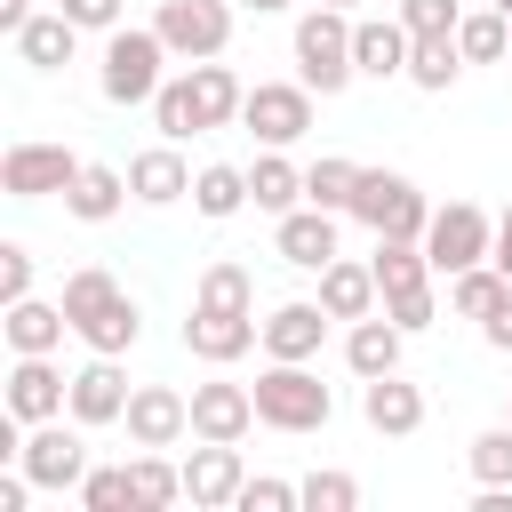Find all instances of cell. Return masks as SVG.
<instances>
[{
  "instance_id": "9a60e30c",
  "label": "cell",
  "mask_w": 512,
  "mask_h": 512,
  "mask_svg": "<svg viewBox=\"0 0 512 512\" xmlns=\"http://www.w3.org/2000/svg\"><path fill=\"white\" fill-rule=\"evenodd\" d=\"M120 424H128V440H136V448H176V440L192 432V400H184V392H168V384H136Z\"/></svg>"
},
{
  "instance_id": "bcb514c9",
  "label": "cell",
  "mask_w": 512,
  "mask_h": 512,
  "mask_svg": "<svg viewBox=\"0 0 512 512\" xmlns=\"http://www.w3.org/2000/svg\"><path fill=\"white\" fill-rule=\"evenodd\" d=\"M488 264H496V272H504V280H512V208H504V216H496V248H488Z\"/></svg>"
},
{
  "instance_id": "83f0119b",
  "label": "cell",
  "mask_w": 512,
  "mask_h": 512,
  "mask_svg": "<svg viewBox=\"0 0 512 512\" xmlns=\"http://www.w3.org/2000/svg\"><path fill=\"white\" fill-rule=\"evenodd\" d=\"M248 200H256L264 216H288V208H304V168H296V160L272 144V152L248 168Z\"/></svg>"
},
{
  "instance_id": "7a4b0ae2",
  "label": "cell",
  "mask_w": 512,
  "mask_h": 512,
  "mask_svg": "<svg viewBox=\"0 0 512 512\" xmlns=\"http://www.w3.org/2000/svg\"><path fill=\"white\" fill-rule=\"evenodd\" d=\"M296 80L312 96H344L360 80V64H352V8H304L296 16Z\"/></svg>"
},
{
  "instance_id": "e0dca14e",
  "label": "cell",
  "mask_w": 512,
  "mask_h": 512,
  "mask_svg": "<svg viewBox=\"0 0 512 512\" xmlns=\"http://www.w3.org/2000/svg\"><path fill=\"white\" fill-rule=\"evenodd\" d=\"M256 424V392L248 384H192V440H248Z\"/></svg>"
},
{
  "instance_id": "4dcf8cb0",
  "label": "cell",
  "mask_w": 512,
  "mask_h": 512,
  "mask_svg": "<svg viewBox=\"0 0 512 512\" xmlns=\"http://www.w3.org/2000/svg\"><path fill=\"white\" fill-rule=\"evenodd\" d=\"M192 208H200V216H216V224H224V216H240V208H248V168L208 160V168L192 176Z\"/></svg>"
},
{
  "instance_id": "60d3db41",
  "label": "cell",
  "mask_w": 512,
  "mask_h": 512,
  "mask_svg": "<svg viewBox=\"0 0 512 512\" xmlns=\"http://www.w3.org/2000/svg\"><path fill=\"white\" fill-rule=\"evenodd\" d=\"M296 504H304V488H296V480H264V472H256V480H240V512H296Z\"/></svg>"
},
{
  "instance_id": "9c48e42d",
  "label": "cell",
  "mask_w": 512,
  "mask_h": 512,
  "mask_svg": "<svg viewBox=\"0 0 512 512\" xmlns=\"http://www.w3.org/2000/svg\"><path fill=\"white\" fill-rule=\"evenodd\" d=\"M80 168H88V160H80L72 144H8V152H0V192H8V200H48V192H72Z\"/></svg>"
},
{
  "instance_id": "f6af8a7d",
  "label": "cell",
  "mask_w": 512,
  "mask_h": 512,
  "mask_svg": "<svg viewBox=\"0 0 512 512\" xmlns=\"http://www.w3.org/2000/svg\"><path fill=\"white\" fill-rule=\"evenodd\" d=\"M480 336H488L496 352H512V288H504V304H496V312L480 320Z\"/></svg>"
},
{
  "instance_id": "7402d4cb",
  "label": "cell",
  "mask_w": 512,
  "mask_h": 512,
  "mask_svg": "<svg viewBox=\"0 0 512 512\" xmlns=\"http://www.w3.org/2000/svg\"><path fill=\"white\" fill-rule=\"evenodd\" d=\"M128 192H136L144 208H168V200H184V192H192V168H184V152H176L168 136H160L152 152H136V160H128Z\"/></svg>"
},
{
  "instance_id": "5b68a950",
  "label": "cell",
  "mask_w": 512,
  "mask_h": 512,
  "mask_svg": "<svg viewBox=\"0 0 512 512\" xmlns=\"http://www.w3.org/2000/svg\"><path fill=\"white\" fill-rule=\"evenodd\" d=\"M376 288H384V312L416 336V328H432V256H424V240H376Z\"/></svg>"
},
{
  "instance_id": "d590c367",
  "label": "cell",
  "mask_w": 512,
  "mask_h": 512,
  "mask_svg": "<svg viewBox=\"0 0 512 512\" xmlns=\"http://www.w3.org/2000/svg\"><path fill=\"white\" fill-rule=\"evenodd\" d=\"M352 192H360V160H320V168H304V200H312V208L352 216Z\"/></svg>"
},
{
  "instance_id": "7c38bea8",
  "label": "cell",
  "mask_w": 512,
  "mask_h": 512,
  "mask_svg": "<svg viewBox=\"0 0 512 512\" xmlns=\"http://www.w3.org/2000/svg\"><path fill=\"white\" fill-rule=\"evenodd\" d=\"M264 344V320L256 312H216V304H192V320H184V352L192 360H208V368H232L240 352H256Z\"/></svg>"
},
{
  "instance_id": "ba28073f",
  "label": "cell",
  "mask_w": 512,
  "mask_h": 512,
  "mask_svg": "<svg viewBox=\"0 0 512 512\" xmlns=\"http://www.w3.org/2000/svg\"><path fill=\"white\" fill-rule=\"evenodd\" d=\"M152 32L168 40V56L208 64V56H224V40H232V8H224V0H160Z\"/></svg>"
},
{
  "instance_id": "cb8c5ba5",
  "label": "cell",
  "mask_w": 512,
  "mask_h": 512,
  "mask_svg": "<svg viewBox=\"0 0 512 512\" xmlns=\"http://www.w3.org/2000/svg\"><path fill=\"white\" fill-rule=\"evenodd\" d=\"M128 200H136V192H128V168H104V160H88V168L72 176V192H64V208H72L80 224H112Z\"/></svg>"
},
{
  "instance_id": "f5cc1de1",
  "label": "cell",
  "mask_w": 512,
  "mask_h": 512,
  "mask_svg": "<svg viewBox=\"0 0 512 512\" xmlns=\"http://www.w3.org/2000/svg\"><path fill=\"white\" fill-rule=\"evenodd\" d=\"M504 424H512V416H504Z\"/></svg>"
},
{
  "instance_id": "8fae6325",
  "label": "cell",
  "mask_w": 512,
  "mask_h": 512,
  "mask_svg": "<svg viewBox=\"0 0 512 512\" xmlns=\"http://www.w3.org/2000/svg\"><path fill=\"white\" fill-rule=\"evenodd\" d=\"M240 120H248V136H264V144L288 152V144L312 128V88H304V80H256L248 104H240Z\"/></svg>"
},
{
  "instance_id": "b9f144b4",
  "label": "cell",
  "mask_w": 512,
  "mask_h": 512,
  "mask_svg": "<svg viewBox=\"0 0 512 512\" xmlns=\"http://www.w3.org/2000/svg\"><path fill=\"white\" fill-rule=\"evenodd\" d=\"M400 24L424 40V32H456V24H464V8H456V0H400Z\"/></svg>"
},
{
  "instance_id": "4fadbf2b",
  "label": "cell",
  "mask_w": 512,
  "mask_h": 512,
  "mask_svg": "<svg viewBox=\"0 0 512 512\" xmlns=\"http://www.w3.org/2000/svg\"><path fill=\"white\" fill-rule=\"evenodd\" d=\"M240 480H248L240 440H200V448L184 456V496H192V512H224V504H240Z\"/></svg>"
},
{
  "instance_id": "ab89813d",
  "label": "cell",
  "mask_w": 512,
  "mask_h": 512,
  "mask_svg": "<svg viewBox=\"0 0 512 512\" xmlns=\"http://www.w3.org/2000/svg\"><path fill=\"white\" fill-rule=\"evenodd\" d=\"M296 488H304V512H352L360 504V480L352 472H304Z\"/></svg>"
},
{
  "instance_id": "44dd1931",
  "label": "cell",
  "mask_w": 512,
  "mask_h": 512,
  "mask_svg": "<svg viewBox=\"0 0 512 512\" xmlns=\"http://www.w3.org/2000/svg\"><path fill=\"white\" fill-rule=\"evenodd\" d=\"M400 344H408V328L392 320V312H368V320H352V336H344V368L368 384V376H392L400 368Z\"/></svg>"
},
{
  "instance_id": "7dc6e473",
  "label": "cell",
  "mask_w": 512,
  "mask_h": 512,
  "mask_svg": "<svg viewBox=\"0 0 512 512\" xmlns=\"http://www.w3.org/2000/svg\"><path fill=\"white\" fill-rule=\"evenodd\" d=\"M24 16H32V0H0V32H8V40L24 32Z\"/></svg>"
},
{
  "instance_id": "d6986e66",
  "label": "cell",
  "mask_w": 512,
  "mask_h": 512,
  "mask_svg": "<svg viewBox=\"0 0 512 512\" xmlns=\"http://www.w3.org/2000/svg\"><path fill=\"white\" fill-rule=\"evenodd\" d=\"M272 248H280V256H288L296 272H320V264H336V216L304 200V208H288V216H280Z\"/></svg>"
},
{
  "instance_id": "f907efd6",
  "label": "cell",
  "mask_w": 512,
  "mask_h": 512,
  "mask_svg": "<svg viewBox=\"0 0 512 512\" xmlns=\"http://www.w3.org/2000/svg\"><path fill=\"white\" fill-rule=\"evenodd\" d=\"M320 8H360V0H320Z\"/></svg>"
},
{
  "instance_id": "681fc988",
  "label": "cell",
  "mask_w": 512,
  "mask_h": 512,
  "mask_svg": "<svg viewBox=\"0 0 512 512\" xmlns=\"http://www.w3.org/2000/svg\"><path fill=\"white\" fill-rule=\"evenodd\" d=\"M240 8H256V16H272V8H288V0H240Z\"/></svg>"
},
{
  "instance_id": "8d00e7d4",
  "label": "cell",
  "mask_w": 512,
  "mask_h": 512,
  "mask_svg": "<svg viewBox=\"0 0 512 512\" xmlns=\"http://www.w3.org/2000/svg\"><path fill=\"white\" fill-rule=\"evenodd\" d=\"M152 120H160V136H168V144H184V136H200V128H208V120H200V104H192V72H184V80H160Z\"/></svg>"
},
{
  "instance_id": "f546056e",
  "label": "cell",
  "mask_w": 512,
  "mask_h": 512,
  "mask_svg": "<svg viewBox=\"0 0 512 512\" xmlns=\"http://www.w3.org/2000/svg\"><path fill=\"white\" fill-rule=\"evenodd\" d=\"M456 72H464V48H456V32H424L416 48H408V80L416 88H456Z\"/></svg>"
},
{
  "instance_id": "d6a6232c",
  "label": "cell",
  "mask_w": 512,
  "mask_h": 512,
  "mask_svg": "<svg viewBox=\"0 0 512 512\" xmlns=\"http://www.w3.org/2000/svg\"><path fill=\"white\" fill-rule=\"evenodd\" d=\"M456 48H464V64H504V56H512V16H504V8L464 16V24H456Z\"/></svg>"
},
{
  "instance_id": "6da1fadb",
  "label": "cell",
  "mask_w": 512,
  "mask_h": 512,
  "mask_svg": "<svg viewBox=\"0 0 512 512\" xmlns=\"http://www.w3.org/2000/svg\"><path fill=\"white\" fill-rule=\"evenodd\" d=\"M64 312H72V336H80L88 352H112V360H120V352L136 344V328H144L136 304H128V288H120L104 264H80V272L64 280Z\"/></svg>"
},
{
  "instance_id": "7bdbcfd3",
  "label": "cell",
  "mask_w": 512,
  "mask_h": 512,
  "mask_svg": "<svg viewBox=\"0 0 512 512\" xmlns=\"http://www.w3.org/2000/svg\"><path fill=\"white\" fill-rule=\"evenodd\" d=\"M16 296H32V248H0V304H16Z\"/></svg>"
},
{
  "instance_id": "30bf717a",
  "label": "cell",
  "mask_w": 512,
  "mask_h": 512,
  "mask_svg": "<svg viewBox=\"0 0 512 512\" xmlns=\"http://www.w3.org/2000/svg\"><path fill=\"white\" fill-rule=\"evenodd\" d=\"M88 432V424H80ZM64 416H48V424H24V472H32V488H80L88 480V440H80Z\"/></svg>"
},
{
  "instance_id": "ac0fdd59",
  "label": "cell",
  "mask_w": 512,
  "mask_h": 512,
  "mask_svg": "<svg viewBox=\"0 0 512 512\" xmlns=\"http://www.w3.org/2000/svg\"><path fill=\"white\" fill-rule=\"evenodd\" d=\"M360 416H368V432H384V440H408L416 424H424V392L392 368V376H368L360 384Z\"/></svg>"
},
{
  "instance_id": "e575fe53",
  "label": "cell",
  "mask_w": 512,
  "mask_h": 512,
  "mask_svg": "<svg viewBox=\"0 0 512 512\" xmlns=\"http://www.w3.org/2000/svg\"><path fill=\"white\" fill-rule=\"evenodd\" d=\"M72 496H80V512H144V504H136V472H128V464H88V480H80Z\"/></svg>"
},
{
  "instance_id": "277c9868",
  "label": "cell",
  "mask_w": 512,
  "mask_h": 512,
  "mask_svg": "<svg viewBox=\"0 0 512 512\" xmlns=\"http://www.w3.org/2000/svg\"><path fill=\"white\" fill-rule=\"evenodd\" d=\"M248 392H256V424H272V432H320V424L336 416V392H328L304 360H272Z\"/></svg>"
},
{
  "instance_id": "2e32d148",
  "label": "cell",
  "mask_w": 512,
  "mask_h": 512,
  "mask_svg": "<svg viewBox=\"0 0 512 512\" xmlns=\"http://www.w3.org/2000/svg\"><path fill=\"white\" fill-rule=\"evenodd\" d=\"M408 48H416V32L400 16H352V64L368 80H408Z\"/></svg>"
},
{
  "instance_id": "4316f807",
  "label": "cell",
  "mask_w": 512,
  "mask_h": 512,
  "mask_svg": "<svg viewBox=\"0 0 512 512\" xmlns=\"http://www.w3.org/2000/svg\"><path fill=\"white\" fill-rule=\"evenodd\" d=\"M72 40H80V24H72L64 8H48V16H24L16 56H24L32 72H56V64H72Z\"/></svg>"
},
{
  "instance_id": "f1b7e54d",
  "label": "cell",
  "mask_w": 512,
  "mask_h": 512,
  "mask_svg": "<svg viewBox=\"0 0 512 512\" xmlns=\"http://www.w3.org/2000/svg\"><path fill=\"white\" fill-rule=\"evenodd\" d=\"M192 104H200V120H208V128H232V120H240V104H248V88H240V72H232V64H216V56H208V64H192Z\"/></svg>"
},
{
  "instance_id": "836d02e7",
  "label": "cell",
  "mask_w": 512,
  "mask_h": 512,
  "mask_svg": "<svg viewBox=\"0 0 512 512\" xmlns=\"http://www.w3.org/2000/svg\"><path fill=\"white\" fill-rule=\"evenodd\" d=\"M192 304H216V312H256V280H248V264H232V256H216V264L200 272V288H192Z\"/></svg>"
},
{
  "instance_id": "52a82bcc",
  "label": "cell",
  "mask_w": 512,
  "mask_h": 512,
  "mask_svg": "<svg viewBox=\"0 0 512 512\" xmlns=\"http://www.w3.org/2000/svg\"><path fill=\"white\" fill-rule=\"evenodd\" d=\"M488 248H496V224H488V208H472V200H448V208H432V224H424V256H432V272H464V264H488Z\"/></svg>"
},
{
  "instance_id": "484cf974",
  "label": "cell",
  "mask_w": 512,
  "mask_h": 512,
  "mask_svg": "<svg viewBox=\"0 0 512 512\" xmlns=\"http://www.w3.org/2000/svg\"><path fill=\"white\" fill-rule=\"evenodd\" d=\"M0 328H8V352H56V344H64V328H72V312H64V296H56V304L16 296Z\"/></svg>"
},
{
  "instance_id": "1f68e13d",
  "label": "cell",
  "mask_w": 512,
  "mask_h": 512,
  "mask_svg": "<svg viewBox=\"0 0 512 512\" xmlns=\"http://www.w3.org/2000/svg\"><path fill=\"white\" fill-rule=\"evenodd\" d=\"M504 288H512V280H504L496 264H464V272L448 280V312H456V320H488V312L504 304Z\"/></svg>"
},
{
  "instance_id": "8992f818",
  "label": "cell",
  "mask_w": 512,
  "mask_h": 512,
  "mask_svg": "<svg viewBox=\"0 0 512 512\" xmlns=\"http://www.w3.org/2000/svg\"><path fill=\"white\" fill-rule=\"evenodd\" d=\"M352 216H360L376 240H424V224H432V200H424V192H416L400 168H360Z\"/></svg>"
},
{
  "instance_id": "c3c4849f",
  "label": "cell",
  "mask_w": 512,
  "mask_h": 512,
  "mask_svg": "<svg viewBox=\"0 0 512 512\" xmlns=\"http://www.w3.org/2000/svg\"><path fill=\"white\" fill-rule=\"evenodd\" d=\"M472 512H512V488H480V496H472Z\"/></svg>"
},
{
  "instance_id": "f35d334b",
  "label": "cell",
  "mask_w": 512,
  "mask_h": 512,
  "mask_svg": "<svg viewBox=\"0 0 512 512\" xmlns=\"http://www.w3.org/2000/svg\"><path fill=\"white\" fill-rule=\"evenodd\" d=\"M472 480L480 488H512V424H496V432L472 440Z\"/></svg>"
},
{
  "instance_id": "74e56055",
  "label": "cell",
  "mask_w": 512,
  "mask_h": 512,
  "mask_svg": "<svg viewBox=\"0 0 512 512\" xmlns=\"http://www.w3.org/2000/svg\"><path fill=\"white\" fill-rule=\"evenodd\" d=\"M128 472H136V504H144V512H160V504L184 496V464H168V456H136Z\"/></svg>"
},
{
  "instance_id": "5bb4252c",
  "label": "cell",
  "mask_w": 512,
  "mask_h": 512,
  "mask_svg": "<svg viewBox=\"0 0 512 512\" xmlns=\"http://www.w3.org/2000/svg\"><path fill=\"white\" fill-rule=\"evenodd\" d=\"M64 408H72V376H56L48 352H16V368H8V416L48 424V416H64Z\"/></svg>"
},
{
  "instance_id": "603a6c76",
  "label": "cell",
  "mask_w": 512,
  "mask_h": 512,
  "mask_svg": "<svg viewBox=\"0 0 512 512\" xmlns=\"http://www.w3.org/2000/svg\"><path fill=\"white\" fill-rule=\"evenodd\" d=\"M328 304H272V320H264V352L272 360H312L320 352V336H328Z\"/></svg>"
},
{
  "instance_id": "ffe728a7",
  "label": "cell",
  "mask_w": 512,
  "mask_h": 512,
  "mask_svg": "<svg viewBox=\"0 0 512 512\" xmlns=\"http://www.w3.org/2000/svg\"><path fill=\"white\" fill-rule=\"evenodd\" d=\"M128 416V376L112 352H96L80 376H72V424H120Z\"/></svg>"
},
{
  "instance_id": "d4e9b609",
  "label": "cell",
  "mask_w": 512,
  "mask_h": 512,
  "mask_svg": "<svg viewBox=\"0 0 512 512\" xmlns=\"http://www.w3.org/2000/svg\"><path fill=\"white\" fill-rule=\"evenodd\" d=\"M376 264H352V256H336V264H320V304L336 312V320H368L376 312Z\"/></svg>"
},
{
  "instance_id": "816d5d0a",
  "label": "cell",
  "mask_w": 512,
  "mask_h": 512,
  "mask_svg": "<svg viewBox=\"0 0 512 512\" xmlns=\"http://www.w3.org/2000/svg\"><path fill=\"white\" fill-rule=\"evenodd\" d=\"M488 8H504V16H512V0H488Z\"/></svg>"
},
{
  "instance_id": "ee69618b",
  "label": "cell",
  "mask_w": 512,
  "mask_h": 512,
  "mask_svg": "<svg viewBox=\"0 0 512 512\" xmlns=\"http://www.w3.org/2000/svg\"><path fill=\"white\" fill-rule=\"evenodd\" d=\"M56 8H64L80 32H112V24H120V0H56Z\"/></svg>"
},
{
  "instance_id": "3957f363",
  "label": "cell",
  "mask_w": 512,
  "mask_h": 512,
  "mask_svg": "<svg viewBox=\"0 0 512 512\" xmlns=\"http://www.w3.org/2000/svg\"><path fill=\"white\" fill-rule=\"evenodd\" d=\"M160 64H168V40L152 24H112L104 32V64H96L104 104H152L160 96Z\"/></svg>"
}]
</instances>
